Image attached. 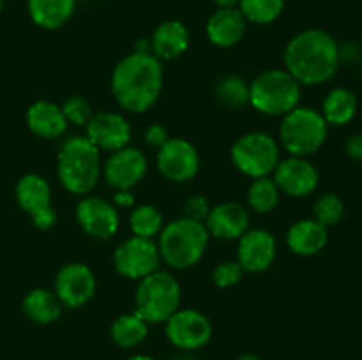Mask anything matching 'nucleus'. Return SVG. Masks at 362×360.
<instances>
[{
	"label": "nucleus",
	"instance_id": "28",
	"mask_svg": "<svg viewBox=\"0 0 362 360\" xmlns=\"http://www.w3.org/2000/svg\"><path fill=\"white\" fill-rule=\"evenodd\" d=\"M214 95L228 108H243L250 104V83L239 74H226L216 81Z\"/></svg>",
	"mask_w": 362,
	"mask_h": 360
},
{
	"label": "nucleus",
	"instance_id": "30",
	"mask_svg": "<svg viewBox=\"0 0 362 360\" xmlns=\"http://www.w3.org/2000/svg\"><path fill=\"white\" fill-rule=\"evenodd\" d=\"M129 226L134 236H144V239H154L159 235L165 226L163 214L154 205H134L129 215Z\"/></svg>",
	"mask_w": 362,
	"mask_h": 360
},
{
	"label": "nucleus",
	"instance_id": "33",
	"mask_svg": "<svg viewBox=\"0 0 362 360\" xmlns=\"http://www.w3.org/2000/svg\"><path fill=\"white\" fill-rule=\"evenodd\" d=\"M60 108H62L67 124H73V126L78 127H85L88 124V120L94 116L90 102L85 97H81V95H73Z\"/></svg>",
	"mask_w": 362,
	"mask_h": 360
},
{
	"label": "nucleus",
	"instance_id": "40",
	"mask_svg": "<svg viewBox=\"0 0 362 360\" xmlns=\"http://www.w3.org/2000/svg\"><path fill=\"white\" fill-rule=\"evenodd\" d=\"M216 6V9H225V7H237L239 0H211Z\"/></svg>",
	"mask_w": 362,
	"mask_h": 360
},
{
	"label": "nucleus",
	"instance_id": "9",
	"mask_svg": "<svg viewBox=\"0 0 362 360\" xmlns=\"http://www.w3.org/2000/svg\"><path fill=\"white\" fill-rule=\"evenodd\" d=\"M163 260L158 242L144 236H129L113 253V267L127 279H144L159 270Z\"/></svg>",
	"mask_w": 362,
	"mask_h": 360
},
{
	"label": "nucleus",
	"instance_id": "3",
	"mask_svg": "<svg viewBox=\"0 0 362 360\" xmlns=\"http://www.w3.org/2000/svg\"><path fill=\"white\" fill-rule=\"evenodd\" d=\"M101 150L87 136H74L62 145L57 157V175L69 193L87 196L101 176Z\"/></svg>",
	"mask_w": 362,
	"mask_h": 360
},
{
	"label": "nucleus",
	"instance_id": "20",
	"mask_svg": "<svg viewBox=\"0 0 362 360\" xmlns=\"http://www.w3.org/2000/svg\"><path fill=\"white\" fill-rule=\"evenodd\" d=\"M247 21L237 7L216 9L205 25L207 39L218 48H233L243 41Z\"/></svg>",
	"mask_w": 362,
	"mask_h": 360
},
{
	"label": "nucleus",
	"instance_id": "26",
	"mask_svg": "<svg viewBox=\"0 0 362 360\" xmlns=\"http://www.w3.org/2000/svg\"><path fill=\"white\" fill-rule=\"evenodd\" d=\"M322 116L327 126L341 127L352 122L357 113V97L352 90L345 87L332 88L322 104Z\"/></svg>",
	"mask_w": 362,
	"mask_h": 360
},
{
	"label": "nucleus",
	"instance_id": "12",
	"mask_svg": "<svg viewBox=\"0 0 362 360\" xmlns=\"http://www.w3.org/2000/svg\"><path fill=\"white\" fill-rule=\"evenodd\" d=\"M156 164L166 180L175 184L189 182L200 172V154L191 141L184 138H170L158 148Z\"/></svg>",
	"mask_w": 362,
	"mask_h": 360
},
{
	"label": "nucleus",
	"instance_id": "10",
	"mask_svg": "<svg viewBox=\"0 0 362 360\" xmlns=\"http://www.w3.org/2000/svg\"><path fill=\"white\" fill-rule=\"evenodd\" d=\"M14 194L20 208L30 215L35 228L49 229L55 226L57 212L52 207V187L45 176L27 173L18 180Z\"/></svg>",
	"mask_w": 362,
	"mask_h": 360
},
{
	"label": "nucleus",
	"instance_id": "42",
	"mask_svg": "<svg viewBox=\"0 0 362 360\" xmlns=\"http://www.w3.org/2000/svg\"><path fill=\"white\" fill-rule=\"evenodd\" d=\"M127 360H156V359H152V356H148V355H133V356H129Z\"/></svg>",
	"mask_w": 362,
	"mask_h": 360
},
{
	"label": "nucleus",
	"instance_id": "23",
	"mask_svg": "<svg viewBox=\"0 0 362 360\" xmlns=\"http://www.w3.org/2000/svg\"><path fill=\"white\" fill-rule=\"evenodd\" d=\"M329 232L315 219H300L286 232V246L297 256H313L327 246Z\"/></svg>",
	"mask_w": 362,
	"mask_h": 360
},
{
	"label": "nucleus",
	"instance_id": "35",
	"mask_svg": "<svg viewBox=\"0 0 362 360\" xmlns=\"http://www.w3.org/2000/svg\"><path fill=\"white\" fill-rule=\"evenodd\" d=\"M211 208L212 207L211 203H209L207 198L202 196V194H193V196L187 198L186 203H184V217L205 222Z\"/></svg>",
	"mask_w": 362,
	"mask_h": 360
},
{
	"label": "nucleus",
	"instance_id": "29",
	"mask_svg": "<svg viewBox=\"0 0 362 360\" xmlns=\"http://www.w3.org/2000/svg\"><path fill=\"white\" fill-rule=\"evenodd\" d=\"M279 196L281 193L274 180L269 176L253 179L247 189V207L257 214H269L278 207Z\"/></svg>",
	"mask_w": 362,
	"mask_h": 360
},
{
	"label": "nucleus",
	"instance_id": "11",
	"mask_svg": "<svg viewBox=\"0 0 362 360\" xmlns=\"http://www.w3.org/2000/svg\"><path fill=\"white\" fill-rule=\"evenodd\" d=\"M165 334L175 348L184 352L200 349L211 341L212 323L204 313L197 309H177L165 321Z\"/></svg>",
	"mask_w": 362,
	"mask_h": 360
},
{
	"label": "nucleus",
	"instance_id": "44",
	"mask_svg": "<svg viewBox=\"0 0 362 360\" xmlns=\"http://www.w3.org/2000/svg\"><path fill=\"white\" fill-rule=\"evenodd\" d=\"M361 80H362V66H361Z\"/></svg>",
	"mask_w": 362,
	"mask_h": 360
},
{
	"label": "nucleus",
	"instance_id": "22",
	"mask_svg": "<svg viewBox=\"0 0 362 360\" xmlns=\"http://www.w3.org/2000/svg\"><path fill=\"white\" fill-rule=\"evenodd\" d=\"M27 126L32 134L42 140H53V138L62 136L67 131V120L64 116L62 108L52 101H35L28 106Z\"/></svg>",
	"mask_w": 362,
	"mask_h": 360
},
{
	"label": "nucleus",
	"instance_id": "8",
	"mask_svg": "<svg viewBox=\"0 0 362 360\" xmlns=\"http://www.w3.org/2000/svg\"><path fill=\"white\" fill-rule=\"evenodd\" d=\"M279 143L271 134L253 131L240 136L230 150L233 166L250 179L269 176L281 161Z\"/></svg>",
	"mask_w": 362,
	"mask_h": 360
},
{
	"label": "nucleus",
	"instance_id": "31",
	"mask_svg": "<svg viewBox=\"0 0 362 360\" xmlns=\"http://www.w3.org/2000/svg\"><path fill=\"white\" fill-rule=\"evenodd\" d=\"M237 9L247 23L269 25L278 20L285 11V0H239Z\"/></svg>",
	"mask_w": 362,
	"mask_h": 360
},
{
	"label": "nucleus",
	"instance_id": "37",
	"mask_svg": "<svg viewBox=\"0 0 362 360\" xmlns=\"http://www.w3.org/2000/svg\"><path fill=\"white\" fill-rule=\"evenodd\" d=\"M346 154L354 161L362 162V133H356L346 141Z\"/></svg>",
	"mask_w": 362,
	"mask_h": 360
},
{
	"label": "nucleus",
	"instance_id": "16",
	"mask_svg": "<svg viewBox=\"0 0 362 360\" xmlns=\"http://www.w3.org/2000/svg\"><path fill=\"white\" fill-rule=\"evenodd\" d=\"M55 295L64 307H81L95 295V275L85 263H67L55 277Z\"/></svg>",
	"mask_w": 362,
	"mask_h": 360
},
{
	"label": "nucleus",
	"instance_id": "36",
	"mask_svg": "<svg viewBox=\"0 0 362 360\" xmlns=\"http://www.w3.org/2000/svg\"><path fill=\"white\" fill-rule=\"evenodd\" d=\"M168 140V131H166V127L163 126V124H152V126H148L147 131H145V143H147L148 147L161 148Z\"/></svg>",
	"mask_w": 362,
	"mask_h": 360
},
{
	"label": "nucleus",
	"instance_id": "17",
	"mask_svg": "<svg viewBox=\"0 0 362 360\" xmlns=\"http://www.w3.org/2000/svg\"><path fill=\"white\" fill-rule=\"evenodd\" d=\"M278 244L267 229L250 228L237 244V261L244 272L260 274L274 263Z\"/></svg>",
	"mask_w": 362,
	"mask_h": 360
},
{
	"label": "nucleus",
	"instance_id": "32",
	"mask_svg": "<svg viewBox=\"0 0 362 360\" xmlns=\"http://www.w3.org/2000/svg\"><path fill=\"white\" fill-rule=\"evenodd\" d=\"M345 215V203L341 198L334 193H325L315 201L313 207V219L320 222L325 228L336 226Z\"/></svg>",
	"mask_w": 362,
	"mask_h": 360
},
{
	"label": "nucleus",
	"instance_id": "21",
	"mask_svg": "<svg viewBox=\"0 0 362 360\" xmlns=\"http://www.w3.org/2000/svg\"><path fill=\"white\" fill-rule=\"evenodd\" d=\"M148 41H151L152 55L163 62V60H175L182 56L189 48L191 35L182 21L166 20L156 27Z\"/></svg>",
	"mask_w": 362,
	"mask_h": 360
},
{
	"label": "nucleus",
	"instance_id": "25",
	"mask_svg": "<svg viewBox=\"0 0 362 360\" xmlns=\"http://www.w3.org/2000/svg\"><path fill=\"white\" fill-rule=\"evenodd\" d=\"M21 309L25 316L34 323L49 325L59 320L64 306L55 292H49L46 288H34L25 295Z\"/></svg>",
	"mask_w": 362,
	"mask_h": 360
},
{
	"label": "nucleus",
	"instance_id": "18",
	"mask_svg": "<svg viewBox=\"0 0 362 360\" xmlns=\"http://www.w3.org/2000/svg\"><path fill=\"white\" fill-rule=\"evenodd\" d=\"M85 136L99 150L115 152L129 145L131 126L120 113L99 112L85 126Z\"/></svg>",
	"mask_w": 362,
	"mask_h": 360
},
{
	"label": "nucleus",
	"instance_id": "6",
	"mask_svg": "<svg viewBox=\"0 0 362 360\" xmlns=\"http://www.w3.org/2000/svg\"><path fill=\"white\" fill-rule=\"evenodd\" d=\"M180 300V282L175 275L159 268L138 282L134 293V313L144 318L148 325L165 323L179 309Z\"/></svg>",
	"mask_w": 362,
	"mask_h": 360
},
{
	"label": "nucleus",
	"instance_id": "5",
	"mask_svg": "<svg viewBox=\"0 0 362 360\" xmlns=\"http://www.w3.org/2000/svg\"><path fill=\"white\" fill-rule=\"evenodd\" d=\"M300 87L286 69H267L250 83V104L265 116H285L299 106Z\"/></svg>",
	"mask_w": 362,
	"mask_h": 360
},
{
	"label": "nucleus",
	"instance_id": "13",
	"mask_svg": "<svg viewBox=\"0 0 362 360\" xmlns=\"http://www.w3.org/2000/svg\"><path fill=\"white\" fill-rule=\"evenodd\" d=\"M148 162L141 150L124 147L110 154L103 164L101 175L113 191H131L147 175Z\"/></svg>",
	"mask_w": 362,
	"mask_h": 360
},
{
	"label": "nucleus",
	"instance_id": "19",
	"mask_svg": "<svg viewBox=\"0 0 362 360\" xmlns=\"http://www.w3.org/2000/svg\"><path fill=\"white\" fill-rule=\"evenodd\" d=\"M205 228L218 240H239L250 229V212L235 201H225L211 208Z\"/></svg>",
	"mask_w": 362,
	"mask_h": 360
},
{
	"label": "nucleus",
	"instance_id": "24",
	"mask_svg": "<svg viewBox=\"0 0 362 360\" xmlns=\"http://www.w3.org/2000/svg\"><path fill=\"white\" fill-rule=\"evenodd\" d=\"M76 0H28L30 20L46 30H57L71 20Z\"/></svg>",
	"mask_w": 362,
	"mask_h": 360
},
{
	"label": "nucleus",
	"instance_id": "7",
	"mask_svg": "<svg viewBox=\"0 0 362 360\" xmlns=\"http://www.w3.org/2000/svg\"><path fill=\"white\" fill-rule=\"evenodd\" d=\"M329 126L322 113L310 106H297L279 124V143L296 157H310L324 147Z\"/></svg>",
	"mask_w": 362,
	"mask_h": 360
},
{
	"label": "nucleus",
	"instance_id": "4",
	"mask_svg": "<svg viewBox=\"0 0 362 360\" xmlns=\"http://www.w3.org/2000/svg\"><path fill=\"white\" fill-rule=\"evenodd\" d=\"M207 228L204 222L193 219H173L163 226L159 233V254L161 260L175 270H187L204 258L209 246Z\"/></svg>",
	"mask_w": 362,
	"mask_h": 360
},
{
	"label": "nucleus",
	"instance_id": "27",
	"mask_svg": "<svg viewBox=\"0 0 362 360\" xmlns=\"http://www.w3.org/2000/svg\"><path fill=\"white\" fill-rule=\"evenodd\" d=\"M110 334H112L113 342L120 348H134L147 337L148 323L136 313L120 314L113 320Z\"/></svg>",
	"mask_w": 362,
	"mask_h": 360
},
{
	"label": "nucleus",
	"instance_id": "14",
	"mask_svg": "<svg viewBox=\"0 0 362 360\" xmlns=\"http://www.w3.org/2000/svg\"><path fill=\"white\" fill-rule=\"evenodd\" d=\"M76 221L88 236L108 240L119 232V210L101 196H83L76 205Z\"/></svg>",
	"mask_w": 362,
	"mask_h": 360
},
{
	"label": "nucleus",
	"instance_id": "38",
	"mask_svg": "<svg viewBox=\"0 0 362 360\" xmlns=\"http://www.w3.org/2000/svg\"><path fill=\"white\" fill-rule=\"evenodd\" d=\"M112 203L117 208H133L136 200H134V194L131 191H115Z\"/></svg>",
	"mask_w": 362,
	"mask_h": 360
},
{
	"label": "nucleus",
	"instance_id": "39",
	"mask_svg": "<svg viewBox=\"0 0 362 360\" xmlns=\"http://www.w3.org/2000/svg\"><path fill=\"white\" fill-rule=\"evenodd\" d=\"M134 52L138 53H152L151 52V41L148 39H140V41L134 44Z\"/></svg>",
	"mask_w": 362,
	"mask_h": 360
},
{
	"label": "nucleus",
	"instance_id": "41",
	"mask_svg": "<svg viewBox=\"0 0 362 360\" xmlns=\"http://www.w3.org/2000/svg\"><path fill=\"white\" fill-rule=\"evenodd\" d=\"M237 360H262V359H260V356H257V355H251V353H246V355L239 356Z\"/></svg>",
	"mask_w": 362,
	"mask_h": 360
},
{
	"label": "nucleus",
	"instance_id": "15",
	"mask_svg": "<svg viewBox=\"0 0 362 360\" xmlns=\"http://www.w3.org/2000/svg\"><path fill=\"white\" fill-rule=\"evenodd\" d=\"M272 180L278 186L279 193L292 198H304L315 193L320 184V173L308 161V157L281 159L272 172Z\"/></svg>",
	"mask_w": 362,
	"mask_h": 360
},
{
	"label": "nucleus",
	"instance_id": "2",
	"mask_svg": "<svg viewBox=\"0 0 362 360\" xmlns=\"http://www.w3.org/2000/svg\"><path fill=\"white\" fill-rule=\"evenodd\" d=\"M163 78L161 60L152 53L133 52L113 67L110 87L120 108L129 113H144L161 95Z\"/></svg>",
	"mask_w": 362,
	"mask_h": 360
},
{
	"label": "nucleus",
	"instance_id": "1",
	"mask_svg": "<svg viewBox=\"0 0 362 360\" xmlns=\"http://www.w3.org/2000/svg\"><path fill=\"white\" fill-rule=\"evenodd\" d=\"M285 69L300 85H324L336 76L341 49L329 32L306 28L288 41L285 48Z\"/></svg>",
	"mask_w": 362,
	"mask_h": 360
},
{
	"label": "nucleus",
	"instance_id": "43",
	"mask_svg": "<svg viewBox=\"0 0 362 360\" xmlns=\"http://www.w3.org/2000/svg\"><path fill=\"white\" fill-rule=\"evenodd\" d=\"M2 9H4V2L0 0V14H2Z\"/></svg>",
	"mask_w": 362,
	"mask_h": 360
},
{
	"label": "nucleus",
	"instance_id": "34",
	"mask_svg": "<svg viewBox=\"0 0 362 360\" xmlns=\"http://www.w3.org/2000/svg\"><path fill=\"white\" fill-rule=\"evenodd\" d=\"M244 270L237 260L221 261L216 265L214 272H212V281L218 288H232V286L239 284L243 279Z\"/></svg>",
	"mask_w": 362,
	"mask_h": 360
}]
</instances>
